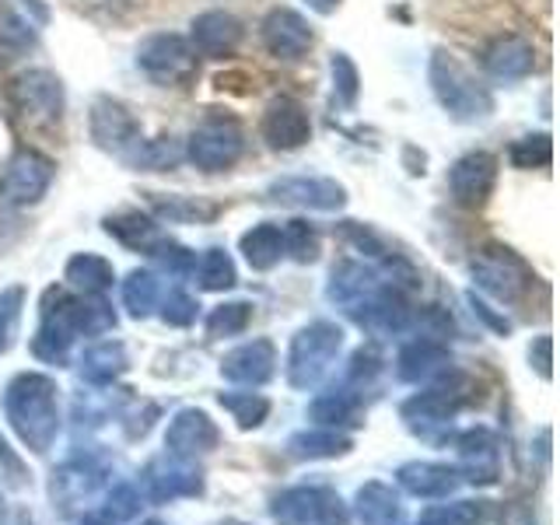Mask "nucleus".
I'll list each match as a JSON object with an SVG mask.
<instances>
[{
    "mask_svg": "<svg viewBox=\"0 0 560 525\" xmlns=\"http://www.w3.org/2000/svg\"><path fill=\"white\" fill-rule=\"evenodd\" d=\"M140 508H144V494H140V490L130 487V483H119V487L109 490V494H105L98 518L105 525H122V522H133L140 515Z\"/></svg>",
    "mask_w": 560,
    "mask_h": 525,
    "instance_id": "nucleus-38",
    "label": "nucleus"
},
{
    "mask_svg": "<svg viewBox=\"0 0 560 525\" xmlns=\"http://www.w3.org/2000/svg\"><path fill=\"white\" fill-rule=\"evenodd\" d=\"M52 183V162L46 154L22 148L8 158L4 172H0V200L14 207L39 203Z\"/></svg>",
    "mask_w": 560,
    "mask_h": 525,
    "instance_id": "nucleus-12",
    "label": "nucleus"
},
{
    "mask_svg": "<svg viewBox=\"0 0 560 525\" xmlns=\"http://www.w3.org/2000/svg\"><path fill=\"white\" fill-rule=\"evenodd\" d=\"M354 515L361 525H407V512H402V498L399 490L382 483V480H368L358 498H354Z\"/></svg>",
    "mask_w": 560,
    "mask_h": 525,
    "instance_id": "nucleus-24",
    "label": "nucleus"
},
{
    "mask_svg": "<svg viewBox=\"0 0 560 525\" xmlns=\"http://www.w3.org/2000/svg\"><path fill=\"white\" fill-rule=\"evenodd\" d=\"M340 347H343V329L337 323L319 319L298 329L288 350V382L294 389H315L329 375Z\"/></svg>",
    "mask_w": 560,
    "mask_h": 525,
    "instance_id": "nucleus-3",
    "label": "nucleus"
},
{
    "mask_svg": "<svg viewBox=\"0 0 560 525\" xmlns=\"http://www.w3.org/2000/svg\"><path fill=\"white\" fill-rule=\"evenodd\" d=\"M472 280H477V288L487 291L490 298H498L504 305H515L518 298L529 291L536 277L525 267V259H518L512 249L487 245V249H480L477 259H472Z\"/></svg>",
    "mask_w": 560,
    "mask_h": 525,
    "instance_id": "nucleus-8",
    "label": "nucleus"
},
{
    "mask_svg": "<svg viewBox=\"0 0 560 525\" xmlns=\"http://www.w3.org/2000/svg\"><path fill=\"white\" fill-rule=\"evenodd\" d=\"M262 46L280 60H302L312 49V28L298 11L277 8L262 18Z\"/></svg>",
    "mask_w": 560,
    "mask_h": 525,
    "instance_id": "nucleus-17",
    "label": "nucleus"
},
{
    "mask_svg": "<svg viewBox=\"0 0 560 525\" xmlns=\"http://www.w3.org/2000/svg\"><path fill=\"white\" fill-rule=\"evenodd\" d=\"M455 448H459V463L469 483L490 487L501 477V442L490 428H469L455 438Z\"/></svg>",
    "mask_w": 560,
    "mask_h": 525,
    "instance_id": "nucleus-16",
    "label": "nucleus"
},
{
    "mask_svg": "<svg viewBox=\"0 0 560 525\" xmlns=\"http://www.w3.org/2000/svg\"><path fill=\"white\" fill-rule=\"evenodd\" d=\"M382 354L375 347H361V350H354V358H350V364H347V389L350 393H364L368 385H372L375 378H378V372H382Z\"/></svg>",
    "mask_w": 560,
    "mask_h": 525,
    "instance_id": "nucleus-43",
    "label": "nucleus"
},
{
    "mask_svg": "<svg viewBox=\"0 0 560 525\" xmlns=\"http://www.w3.org/2000/svg\"><path fill=\"white\" fill-rule=\"evenodd\" d=\"M487 70L494 78H504V81H518L525 74H533L536 67V49L522 39V35H501V39L487 49L483 57Z\"/></svg>",
    "mask_w": 560,
    "mask_h": 525,
    "instance_id": "nucleus-26",
    "label": "nucleus"
},
{
    "mask_svg": "<svg viewBox=\"0 0 560 525\" xmlns=\"http://www.w3.org/2000/svg\"><path fill=\"white\" fill-rule=\"evenodd\" d=\"M270 200L277 203H291V207H305V210H340L347 192L340 183L319 179V175H298V179H280L270 186Z\"/></svg>",
    "mask_w": 560,
    "mask_h": 525,
    "instance_id": "nucleus-19",
    "label": "nucleus"
},
{
    "mask_svg": "<svg viewBox=\"0 0 560 525\" xmlns=\"http://www.w3.org/2000/svg\"><path fill=\"white\" fill-rule=\"evenodd\" d=\"M550 158H553V148H550V137L547 133L522 137L518 144L512 148V162L518 168H547Z\"/></svg>",
    "mask_w": 560,
    "mask_h": 525,
    "instance_id": "nucleus-45",
    "label": "nucleus"
},
{
    "mask_svg": "<svg viewBox=\"0 0 560 525\" xmlns=\"http://www.w3.org/2000/svg\"><path fill=\"white\" fill-rule=\"evenodd\" d=\"M221 445V431L203 410L186 407L168 420L165 431V448L179 459H197V455H207Z\"/></svg>",
    "mask_w": 560,
    "mask_h": 525,
    "instance_id": "nucleus-14",
    "label": "nucleus"
},
{
    "mask_svg": "<svg viewBox=\"0 0 560 525\" xmlns=\"http://www.w3.org/2000/svg\"><path fill=\"white\" fill-rule=\"evenodd\" d=\"M140 487H144V498L154 504H168L179 498H197L203 494V472L192 459H179V455H158L140 472Z\"/></svg>",
    "mask_w": 560,
    "mask_h": 525,
    "instance_id": "nucleus-11",
    "label": "nucleus"
},
{
    "mask_svg": "<svg viewBox=\"0 0 560 525\" xmlns=\"http://www.w3.org/2000/svg\"><path fill=\"white\" fill-rule=\"evenodd\" d=\"M253 323V305L249 302H228L218 305L207 315V332L210 337H238Z\"/></svg>",
    "mask_w": 560,
    "mask_h": 525,
    "instance_id": "nucleus-40",
    "label": "nucleus"
},
{
    "mask_svg": "<svg viewBox=\"0 0 560 525\" xmlns=\"http://www.w3.org/2000/svg\"><path fill=\"white\" fill-rule=\"evenodd\" d=\"M242 43V22L235 14L207 11L192 22L189 46L197 49V57H228Z\"/></svg>",
    "mask_w": 560,
    "mask_h": 525,
    "instance_id": "nucleus-22",
    "label": "nucleus"
},
{
    "mask_svg": "<svg viewBox=\"0 0 560 525\" xmlns=\"http://www.w3.org/2000/svg\"><path fill=\"white\" fill-rule=\"evenodd\" d=\"M137 119L116 98H98L92 105V140L105 151H127L137 144Z\"/></svg>",
    "mask_w": 560,
    "mask_h": 525,
    "instance_id": "nucleus-20",
    "label": "nucleus"
},
{
    "mask_svg": "<svg viewBox=\"0 0 560 525\" xmlns=\"http://www.w3.org/2000/svg\"><path fill=\"white\" fill-rule=\"evenodd\" d=\"M0 480H4L8 487H25V463L18 459V455L8 448V442L0 438Z\"/></svg>",
    "mask_w": 560,
    "mask_h": 525,
    "instance_id": "nucleus-49",
    "label": "nucleus"
},
{
    "mask_svg": "<svg viewBox=\"0 0 560 525\" xmlns=\"http://www.w3.org/2000/svg\"><path fill=\"white\" fill-rule=\"evenodd\" d=\"M224 525H242V522H224Z\"/></svg>",
    "mask_w": 560,
    "mask_h": 525,
    "instance_id": "nucleus-56",
    "label": "nucleus"
},
{
    "mask_svg": "<svg viewBox=\"0 0 560 525\" xmlns=\"http://www.w3.org/2000/svg\"><path fill=\"white\" fill-rule=\"evenodd\" d=\"M0 525H8V508H4V498H0Z\"/></svg>",
    "mask_w": 560,
    "mask_h": 525,
    "instance_id": "nucleus-54",
    "label": "nucleus"
},
{
    "mask_svg": "<svg viewBox=\"0 0 560 525\" xmlns=\"http://www.w3.org/2000/svg\"><path fill=\"white\" fill-rule=\"evenodd\" d=\"M483 501H455V504H438L420 512L417 525H480L483 522Z\"/></svg>",
    "mask_w": 560,
    "mask_h": 525,
    "instance_id": "nucleus-39",
    "label": "nucleus"
},
{
    "mask_svg": "<svg viewBox=\"0 0 560 525\" xmlns=\"http://www.w3.org/2000/svg\"><path fill=\"white\" fill-rule=\"evenodd\" d=\"M280 232H284V256H294L298 262H312L319 256V235L308 221H288Z\"/></svg>",
    "mask_w": 560,
    "mask_h": 525,
    "instance_id": "nucleus-42",
    "label": "nucleus"
},
{
    "mask_svg": "<svg viewBox=\"0 0 560 525\" xmlns=\"http://www.w3.org/2000/svg\"><path fill=\"white\" fill-rule=\"evenodd\" d=\"M105 480H109V472H105L98 459H92V455H74V459H67L49 480L52 508H60V515L84 512V508L102 494Z\"/></svg>",
    "mask_w": 560,
    "mask_h": 525,
    "instance_id": "nucleus-9",
    "label": "nucleus"
},
{
    "mask_svg": "<svg viewBox=\"0 0 560 525\" xmlns=\"http://www.w3.org/2000/svg\"><path fill=\"white\" fill-rule=\"evenodd\" d=\"M218 399L242 431H253L270 417V399L259 393H221Z\"/></svg>",
    "mask_w": 560,
    "mask_h": 525,
    "instance_id": "nucleus-35",
    "label": "nucleus"
},
{
    "mask_svg": "<svg viewBox=\"0 0 560 525\" xmlns=\"http://www.w3.org/2000/svg\"><path fill=\"white\" fill-rule=\"evenodd\" d=\"M472 399H477V389H472L469 375L445 368V372L434 378L431 389L417 393V396H410L407 402H402L399 417H402V424H407L410 431L428 434L434 428L452 424L455 413H459L463 407H469Z\"/></svg>",
    "mask_w": 560,
    "mask_h": 525,
    "instance_id": "nucleus-2",
    "label": "nucleus"
},
{
    "mask_svg": "<svg viewBox=\"0 0 560 525\" xmlns=\"http://www.w3.org/2000/svg\"><path fill=\"white\" fill-rule=\"evenodd\" d=\"M22 302H25L22 288L0 291V354H4V350L11 347L14 332H18V319H22Z\"/></svg>",
    "mask_w": 560,
    "mask_h": 525,
    "instance_id": "nucleus-46",
    "label": "nucleus"
},
{
    "mask_svg": "<svg viewBox=\"0 0 560 525\" xmlns=\"http://www.w3.org/2000/svg\"><path fill=\"white\" fill-rule=\"evenodd\" d=\"M469 305H472V312H477V315H480V319H483V323H487L490 329H494V332H501V337H504V332H512V323H508L504 315H498V312L490 308L487 302H480L477 294H469Z\"/></svg>",
    "mask_w": 560,
    "mask_h": 525,
    "instance_id": "nucleus-50",
    "label": "nucleus"
},
{
    "mask_svg": "<svg viewBox=\"0 0 560 525\" xmlns=\"http://www.w3.org/2000/svg\"><path fill=\"white\" fill-rule=\"evenodd\" d=\"M221 375L235 385H262L277 375V347L273 340H249L235 347L232 354H224Z\"/></svg>",
    "mask_w": 560,
    "mask_h": 525,
    "instance_id": "nucleus-18",
    "label": "nucleus"
},
{
    "mask_svg": "<svg viewBox=\"0 0 560 525\" xmlns=\"http://www.w3.org/2000/svg\"><path fill=\"white\" fill-rule=\"evenodd\" d=\"M137 67L162 88H183L197 78V49L175 32H154L137 49Z\"/></svg>",
    "mask_w": 560,
    "mask_h": 525,
    "instance_id": "nucleus-5",
    "label": "nucleus"
},
{
    "mask_svg": "<svg viewBox=\"0 0 560 525\" xmlns=\"http://www.w3.org/2000/svg\"><path fill=\"white\" fill-rule=\"evenodd\" d=\"M259 133H262V140H267V144L277 148V151H294V148H302L305 140L312 137L308 109H305L302 102H294V98H273V102L267 105V113H262Z\"/></svg>",
    "mask_w": 560,
    "mask_h": 525,
    "instance_id": "nucleus-15",
    "label": "nucleus"
},
{
    "mask_svg": "<svg viewBox=\"0 0 560 525\" xmlns=\"http://www.w3.org/2000/svg\"><path fill=\"white\" fill-rule=\"evenodd\" d=\"M148 525H162V522H148Z\"/></svg>",
    "mask_w": 560,
    "mask_h": 525,
    "instance_id": "nucleus-57",
    "label": "nucleus"
},
{
    "mask_svg": "<svg viewBox=\"0 0 560 525\" xmlns=\"http://www.w3.org/2000/svg\"><path fill=\"white\" fill-rule=\"evenodd\" d=\"M242 256L249 259L253 270H273L280 259H284V232L280 224H256L253 232L242 235Z\"/></svg>",
    "mask_w": 560,
    "mask_h": 525,
    "instance_id": "nucleus-31",
    "label": "nucleus"
},
{
    "mask_svg": "<svg viewBox=\"0 0 560 525\" xmlns=\"http://www.w3.org/2000/svg\"><path fill=\"white\" fill-rule=\"evenodd\" d=\"M242 148H245V137L238 130V122L224 116H210L189 133L186 154H189V162L203 172H224L242 158Z\"/></svg>",
    "mask_w": 560,
    "mask_h": 525,
    "instance_id": "nucleus-10",
    "label": "nucleus"
},
{
    "mask_svg": "<svg viewBox=\"0 0 560 525\" xmlns=\"http://www.w3.org/2000/svg\"><path fill=\"white\" fill-rule=\"evenodd\" d=\"M8 102L28 127H52L63 116V88L49 70H25L8 84Z\"/></svg>",
    "mask_w": 560,
    "mask_h": 525,
    "instance_id": "nucleus-7",
    "label": "nucleus"
},
{
    "mask_svg": "<svg viewBox=\"0 0 560 525\" xmlns=\"http://www.w3.org/2000/svg\"><path fill=\"white\" fill-rule=\"evenodd\" d=\"M308 417L315 420V428H332V431H337V428H358V424H364V420H361V396L350 393L343 385V389H332V393L315 399Z\"/></svg>",
    "mask_w": 560,
    "mask_h": 525,
    "instance_id": "nucleus-29",
    "label": "nucleus"
},
{
    "mask_svg": "<svg viewBox=\"0 0 560 525\" xmlns=\"http://www.w3.org/2000/svg\"><path fill=\"white\" fill-rule=\"evenodd\" d=\"M151 207L158 210V218L165 221H179V224H192V221H214L218 218V203H207L197 197H151Z\"/></svg>",
    "mask_w": 560,
    "mask_h": 525,
    "instance_id": "nucleus-34",
    "label": "nucleus"
},
{
    "mask_svg": "<svg viewBox=\"0 0 560 525\" xmlns=\"http://www.w3.org/2000/svg\"><path fill=\"white\" fill-rule=\"evenodd\" d=\"M162 319L168 326H192L197 323V302H192L186 291L175 288L162 298Z\"/></svg>",
    "mask_w": 560,
    "mask_h": 525,
    "instance_id": "nucleus-47",
    "label": "nucleus"
},
{
    "mask_svg": "<svg viewBox=\"0 0 560 525\" xmlns=\"http://www.w3.org/2000/svg\"><path fill=\"white\" fill-rule=\"evenodd\" d=\"M63 280H67L70 288H78L81 294H102V291L113 288L116 273H113L109 259H102L95 253H78V256L67 259Z\"/></svg>",
    "mask_w": 560,
    "mask_h": 525,
    "instance_id": "nucleus-30",
    "label": "nucleus"
},
{
    "mask_svg": "<svg viewBox=\"0 0 560 525\" xmlns=\"http://www.w3.org/2000/svg\"><path fill=\"white\" fill-rule=\"evenodd\" d=\"M200 277V288L203 291H228L235 288V262L232 256H228L224 249H207L200 259H197V270H192Z\"/></svg>",
    "mask_w": 560,
    "mask_h": 525,
    "instance_id": "nucleus-37",
    "label": "nucleus"
},
{
    "mask_svg": "<svg viewBox=\"0 0 560 525\" xmlns=\"http://www.w3.org/2000/svg\"><path fill=\"white\" fill-rule=\"evenodd\" d=\"M501 525H536V512L529 501H512L504 504V518Z\"/></svg>",
    "mask_w": 560,
    "mask_h": 525,
    "instance_id": "nucleus-51",
    "label": "nucleus"
},
{
    "mask_svg": "<svg viewBox=\"0 0 560 525\" xmlns=\"http://www.w3.org/2000/svg\"><path fill=\"white\" fill-rule=\"evenodd\" d=\"M4 417L28 452L46 455L60 434V402L57 382L39 372H22L4 389Z\"/></svg>",
    "mask_w": 560,
    "mask_h": 525,
    "instance_id": "nucleus-1",
    "label": "nucleus"
},
{
    "mask_svg": "<svg viewBox=\"0 0 560 525\" xmlns=\"http://www.w3.org/2000/svg\"><path fill=\"white\" fill-rule=\"evenodd\" d=\"M70 347H74V340H70L60 326H52L46 319L39 323V329H35V337H32V354L46 364H67Z\"/></svg>",
    "mask_w": 560,
    "mask_h": 525,
    "instance_id": "nucleus-41",
    "label": "nucleus"
},
{
    "mask_svg": "<svg viewBox=\"0 0 560 525\" xmlns=\"http://www.w3.org/2000/svg\"><path fill=\"white\" fill-rule=\"evenodd\" d=\"M550 347H553L550 337H539V340L529 347V361L536 364V372H539L542 378H550V375H553V372H550V364H553V361H550Z\"/></svg>",
    "mask_w": 560,
    "mask_h": 525,
    "instance_id": "nucleus-52",
    "label": "nucleus"
},
{
    "mask_svg": "<svg viewBox=\"0 0 560 525\" xmlns=\"http://www.w3.org/2000/svg\"><path fill=\"white\" fill-rule=\"evenodd\" d=\"M431 88L438 102H442L455 119H480L494 109L490 92L452 57V52H434L431 57Z\"/></svg>",
    "mask_w": 560,
    "mask_h": 525,
    "instance_id": "nucleus-4",
    "label": "nucleus"
},
{
    "mask_svg": "<svg viewBox=\"0 0 560 525\" xmlns=\"http://www.w3.org/2000/svg\"><path fill=\"white\" fill-rule=\"evenodd\" d=\"M127 368H130V358H127V347H122L119 340L92 343L81 354V375L92 385H113L122 372H127Z\"/></svg>",
    "mask_w": 560,
    "mask_h": 525,
    "instance_id": "nucleus-27",
    "label": "nucleus"
},
{
    "mask_svg": "<svg viewBox=\"0 0 560 525\" xmlns=\"http://www.w3.org/2000/svg\"><path fill=\"white\" fill-rule=\"evenodd\" d=\"M179 162H183V148L175 144V140H168V137L144 140V144L137 140V148L130 154V165L144 168V172H165V168H175Z\"/></svg>",
    "mask_w": 560,
    "mask_h": 525,
    "instance_id": "nucleus-36",
    "label": "nucleus"
},
{
    "mask_svg": "<svg viewBox=\"0 0 560 525\" xmlns=\"http://www.w3.org/2000/svg\"><path fill=\"white\" fill-rule=\"evenodd\" d=\"M452 368V358H448V347L442 340H431V337H417L410 340L407 347L399 350L396 358V375L410 385H420V382H431Z\"/></svg>",
    "mask_w": 560,
    "mask_h": 525,
    "instance_id": "nucleus-23",
    "label": "nucleus"
},
{
    "mask_svg": "<svg viewBox=\"0 0 560 525\" xmlns=\"http://www.w3.org/2000/svg\"><path fill=\"white\" fill-rule=\"evenodd\" d=\"M494 183H498V158L487 154V151H472V154L459 158L448 172L452 200L459 207H469V210H477L490 200Z\"/></svg>",
    "mask_w": 560,
    "mask_h": 525,
    "instance_id": "nucleus-13",
    "label": "nucleus"
},
{
    "mask_svg": "<svg viewBox=\"0 0 560 525\" xmlns=\"http://www.w3.org/2000/svg\"><path fill=\"white\" fill-rule=\"evenodd\" d=\"M332 81H337V92H340V98L343 102H354L358 98V67L350 63V57L347 52H337L332 57Z\"/></svg>",
    "mask_w": 560,
    "mask_h": 525,
    "instance_id": "nucleus-48",
    "label": "nucleus"
},
{
    "mask_svg": "<svg viewBox=\"0 0 560 525\" xmlns=\"http://www.w3.org/2000/svg\"><path fill=\"white\" fill-rule=\"evenodd\" d=\"M162 302V284L151 270H133L122 280V305L133 315V319H144L154 312V305Z\"/></svg>",
    "mask_w": 560,
    "mask_h": 525,
    "instance_id": "nucleus-33",
    "label": "nucleus"
},
{
    "mask_svg": "<svg viewBox=\"0 0 560 525\" xmlns=\"http://www.w3.org/2000/svg\"><path fill=\"white\" fill-rule=\"evenodd\" d=\"M382 284L385 280L375 270L361 267V262H343V267L332 270L326 294H329V302H337L343 312H350L354 305H361L372 291H378Z\"/></svg>",
    "mask_w": 560,
    "mask_h": 525,
    "instance_id": "nucleus-25",
    "label": "nucleus"
},
{
    "mask_svg": "<svg viewBox=\"0 0 560 525\" xmlns=\"http://www.w3.org/2000/svg\"><path fill=\"white\" fill-rule=\"evenodd\" d=\"M354 448V442L343 431L332 428H312V431H298L288 438V455L291 459H337Z\"/></svg>",
    "mask_w": 560,
    "mask_h": 525,
    "instance_id": "nucleus-28",
    "label": "nucleus"
},
{
    "mask_svg": "<svg viewBox=\"0 0 560 525\" xmlns=\"http://www.w3.org/2000/svg\"><path fill=\"white\" fill-rule=\"evenodd\" d=\"M105 232H109L116 242H122L127 249H140V253H151L162 235H158V224L137 210H122V214L105 218Z\"/></svg>",
    "mask_w": 560,
    "mask_h": 525,
    "instance_id": "nucleus-32",
    "label": "nucleus"
},
{
    "mask_svg": "<svg viewBox=\"0 0 560 525\" xmlns=\"http://www.w3.org/2000/svg\"><path fill=\"white\" fill-rule=\"evenodd\" d=\"M81 525H105V522H102V518H98V515H92V518H84V522H81Z\"/></svg>",
    "mask_w": 560,
    "mask_h": 525,
    "instance_id": "nucleus-55",
    "label": "nucleus"
},
{
    "mask_svg": "<svg viewBox=\"0 0 560 525\" xmlns=\"http://www.w3.org/2000/svg\"><path fill=\"white\" fill-rule=\"evenodd\" d=\"M396 480L399 487L407 490L413 498H428V501H438V498H448L459 490L463 483V472L452 469V466H442V463H402L396 469Z\"/></svg>",
    "mask_w": 560,
    "mask_h": 525,
    "instance_id": "nucleus-21",
    "label": "nucleus"
},
{
    "mask_svg": "<svg viewBox=\"0 0 560 525\" xmlns=\"http://www.w3.org/2000/svg\"><path fill=\"white\" fill-rule=\"evenodd\" d=\"M305 4L315 11V14H332L340 8V0H305Z\"/></svg>",
    "mask_w": 560,
    "mask_h": 525,
    "instance_id": "nucleus-53",
    "label": "nucleus"
},
{
    "mask_svg": "<svg viewBox=\"0 0 560 525\" xmlns=\"http://www.w3.org/2000/svg\"><path fill=\"white\" fill-rule=\"evenodd\" d=\"M151 256L168 277H189L192 270H197V253H189L186 245H175V242H165V238L154 245Z\"/></svg>",
    "mask_w": 560,
    "mask_h": 525,
    "instance_id": "nucleus-44",
    "label": "nucleus"
},
{
    "mask_svg": "<svg viewBox=\"0 0 560 525\" xmlns=\"http://www.w3.org/2000/svg\"><path fill=\"white\" fill-rule=\"evenodd\" d=\"M277 525H343L347 504L332 487H288L270 501Z\"/></svg>",
    "mask_w": 560,
    "mask_h": 525,
    "instance_id": "nucleus-6",
    "label": "nucleus"
}]
</instances>
